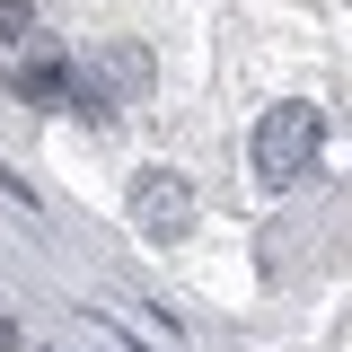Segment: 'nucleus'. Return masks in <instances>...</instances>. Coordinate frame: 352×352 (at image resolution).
I'll list each match as a JSON object with an SVG mask.
<instances>
[{
    "label": "nucleus",
    "mask_w": 352,
    "mask_h": 352,
    "mask_svg": "<svg viewBox=\"0 0 352 352\" xmlns=\"http://www.w3.org/2000/svg\"><path fill=\"white\" fill-rule=\"evenodd\" d=\"M0 44H36V9L27 0H0Z\"/></svg>",
    "instance_id": "7ed1b4c3"
},
{
    "label": "nucleus",
    "mask_w": 352,
    "mask_h": 352,
    "mask_svg": "<svg viewBox=\"0 0 352 352\" xmlns=\"http://www.w3.org/2000/svg\"><path fill=\"white\" fill-rule=\"evenodd\" d=\"M9 344H18V326H9V317H0V352H9Z\"/></svg>",
    "instance_id": "20e7f679"
},
{
    "label": "nucleus",
    "mask_w": 352,
    "mask_h": 352,
    "mask_svg": "<svg viewBox=\"0 0 352 352\" xmlns=\"http://www.w3.org/2000/svg\"><path fill=\"white\" fill-rule=\"evenodd\" d=\"M317 150H326V115L300 106V97L264 106V115H256V141H247V159H256L264 185H300V176L317 168Z\"/></svg>",
    "instance_id": "f257e3e1"
},
{
    "label": "nucleus",
    "mask_w": 352,
    "mask_h": 352,
    "mask_svg": "<svg viewBox=\"0 0 352 352\" xmlns=\"http://www.w3.org/2000/svg\"><path fill=\"white\" fill-rule=\"evenodd\" d=\"M132 220H141L150 238H185V229H194V185L176 168H141L132 176Z\"/></svg>",
    "instance_id": "f03ea898"
}]
</instances>
